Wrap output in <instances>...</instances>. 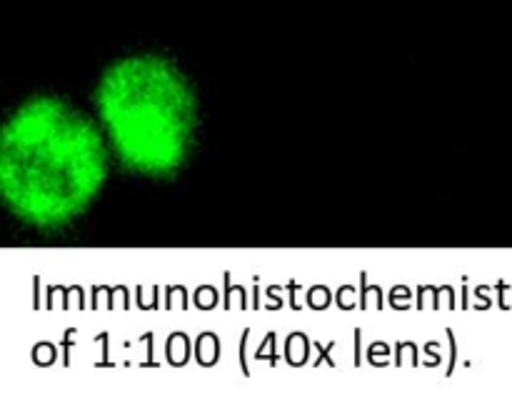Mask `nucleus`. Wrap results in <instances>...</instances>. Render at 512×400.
<instances>
[{"label":"nucleus","mask_w":512,"mask_h":400,"mask_svg":"<svg viewBox=\"0 0 512 400\" xmlns=\"http://www.w3.org/2000/svg\"><path fill=\"white\" fill-rule=\"evenodd\" d=\"M115 160L93 110L38 90L10 108L0 128V198L15 223L63 233L90 213Z\"/></svg>","instance_id":"f257e3e1"},{"label":"nucleus","mask_w":512,"mask_h":400,"mask_svg":"<svg viewBox=\"0 0 512 400\" xmlns=\"http://www.w3.org/2000/svg\"><path fill=\"white\" fill-rule=\"evenodd\" d=\"M90 110L115 165L135 178L168 183L198 150V85L168 50L133 48L113 55L95 75Z\"/></svg>","instance_id":"f03ea898"}]
</instances>
